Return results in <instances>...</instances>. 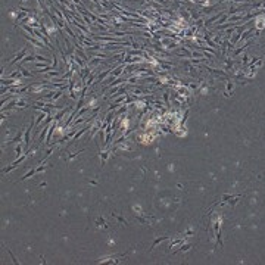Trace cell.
Returning <instances> with one entry per match:
<instances>
[{
	"mask_svg": "<svg viewBox=\"0 0 265 265\" xmlns=\"http://www.w3.org/2000/svg\"><path fill=\"white\" fill-rule=\"evenodd\" d=\"M25 52H27V49H24V50H22V52H21V53H19V55L16 56V59H15V61H12V63H15L16 61H18V59H21V58H22V56L25 55Z\"/></svg>",
	"mask_w": 265,
	"mask_h": 265,
	"instance_id": "6da1fadb",
	"label": "cell"
}]
</instances>
